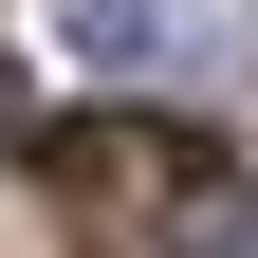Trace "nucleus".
<instances>
[{"instance_id": "nucleus-1", "label": "nucleus", "mask_w": 258, "mask_h": 258, "mask_svg": "<svg viewBox=\"0 0 258 258\" xmlns=\"http://www.w3.org/2000/svg\"><path fill=\"white\" fill-rule=\"evenodd\" d=\"M37 184L55 203H92V221H203V148H184V129H148V111H55L37 129Z\"/></svg>"}, {"instance_id": "nucleus-2", "label": "nucleus", "mask_w": 258, "mask_h": 258, "mask_svg": "<svg viewBox=\"0 0 258 258\" xmlns=\"http://www.w3.org/2000/svg\"><path fill=\"white\" fill-rule=\"evenodd\" d=\"M0 111H19V92H0Z\"/></svg>"}]
</instances>
